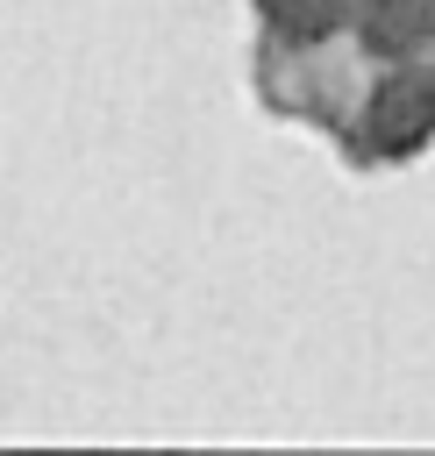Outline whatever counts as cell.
Returning <instances> with one entry per match:
<instances>
[{
	"label": "cell",
	"mask_w": 435,
	"mask_h": 456,
	"mask_svg": "<svg viewBox=\"0 0 435 456\" xmlns=\"http://www.w3.org/2000/svg\"><path fill=\"white\" fill-rule=\"evenodd\" d=\"M349 36L364 57L421 64V57H435V0H357Z\"/></svg>",
	"instance_id": "cell-1"
},
{
	"label": "cell",
	"mask_w": 435,
	"mask_h": 456,
	"mask_svg": "<svg viewBox=\"0 0 435 456\" xmlns=\"http://www.w3.org/2000/svg\"><path fill=\"white\" fill-rule=\"evenodd\" d=\"M257 7L278 28V43H328L357 14V0H257Z\"/></svg>",
	"instance_id": "cell-2"
}]
</instances>
